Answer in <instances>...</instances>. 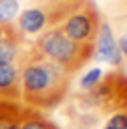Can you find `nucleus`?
<instances>
[{
	"label": "nucleus",
	"mask_w": 127,
	"mask_h": 129,
	"mask_svg": "<svg viewBox=\"0 0 127 129\" xmlns=\"http://www.w3.org/2000/svg\"><path fill=\"white\" fill-rule=\"evenodd\" d=\"M21 103L36 110H52L65 99L71 75L30 49L19 62Z\"/></svg>",
	"instance_id": "1"
},
{
	"label": "nucleus",
	"mask_w": 127,
	"mask_h": 129,
	"mask_svg": "<svg viewBox=\"0 0 127 129\" xmlns=\"http://www.w3.org/2000/svg\"><path fill=\"white\" fill-rule=\"evenodd\" d=\"M32 49L36 54L56 64L69 75L84 68V64H88L94 56V45H82L73 41L58 26H51L43 34H39Z\"/></svg>",
	"instance_id": "2"
},
{
	"label": "nucleus",
	"mask_w": 127,
	"mask_h": 129,
	"mask_svg": "<svg viewBox=\"0 0 127 129\" xmlns=\"http://www.w3.org/2000/svg\"><path fill=\"white\" fill-rule=\"evenodd\" d=\"M77 105L80 110H99L108 114L127 110V73L121 69L105 73L95 88L77 95Z\"/></svg>",
	"instance_id": "3"
},
{
	"label": "nucleus",
	"mask_w": 127,
	"mask_h": 129,
	"mask_svg": "<svg viewBox=\"0 0 127 129\" xmlns=\"http://www.w3.org/2000/svg\"><path fill=\"white\" fill-rule=\"evenodd\" d=\"M101 17L92 0H71L62 6L58 15V26L69 39L82 45H94Z\"/></svg>",
	"instance_id": "4"
},
{
	"label": "nucleus",
	"mask_w": 127,
	"mask_h": 129,
	"mask_svg": "<svg viewBox=\"0 0 127 129\" xmlns=\"http://www.w3.org/2000/svg\"><path fill=\"white\" fill-rule=\"evenodd\" d=\"M62 8V6H60ZM60 8L54 6H30L26 10H21L19 17L13 23V28L21 38H34L43 34L47 28L56 26L60 15Z\"/></svg>",
	"instance_id": "5"
},
{
	"label": "nucleus",
	"mask_w": 127,
	"mask_h": 129,
	"mask_svg": "<svg viewBox=\"0 0 127 129\" xmlns=\"http://www.w3.org/2000/svg\"><path fill=\"white\" fill-rule=\"evenodd\" d=\"M94 60L101 62V64H107L114 69H121L123 68V56L120 52V47H118V39L114 36V30L112 26L107 23V21H101L97 30V36H95L94 41Z\"/></svg>",
	"instance_id": "6"
},
{
	"label": "nucleus",
	"mask_w": 127,
	"mask_h": 129,
	"mask_svg": "<svg viewBox=\"0 0 127 129\" xmlns=\"http://www.w3.org/2000/svg\"><path fill=\"white\" fill-rule=\"evenodd\" d=\"M0 101L21 103V68L19 64L0 62Z\"/></svg>",
	"instance_id": "7"
},
{
	"label": "nucleus",
	"mask_w": 127,
	"mask_h": 129,
	"mask_svg": "<svg viewBox=\"0 0 127 129\" xmlns=\"http://www.w3.org/2000/svg\"><path fill=\"white\" fill-rule=\"evenodd\" d=\"M23 43L24 39L17 34V30L13 26L0 28V62L19 64L24 56Z\"/></svg>",
	"instance_id": "8"
},
{
	"label": "nucleus",
	"mask_w": 127,
	"mask_h": 129,
	"mask_svg": "<svg viewBox=\"0 0 127 129\" xmlns=\"http://www.w3.org/2000/svg\"><path fill=\"white\" fill-rule=\"evenodd\" d=\"M19 129H60L52 120L45 116V112L36 109H28L23 107V114H21V125Z\"/></svg>",
	"instance_id": "9"
},
{
	"label": "nucleus",
	"mask_w": 127,
	"mask_h": 129,
	"mask_svg": "<svg viewBox=\"0 0 127 129\" xmlns=\"http://www.w3.org/2000/svg\"><path fill=\"white\" fill-rule=\"evenodd\" d=\"M23 107L19 101H0V129H19Z\"/></svg>",
	"instance_id": "10"
},
{
	"label": "nucleus",
	"mask_w": 127,
	"mask_h": 129,
	"mask_svg": "<svg viewBox=\"0 0 127 129\" xmlns=\"http://www.w3.org/2000/svg\"><path fill=\"white\" fill-rule=\"evenodd\" d=\"M21 13V0H0V28L13 26Z\"/></svg>",
	"instance_id": "11"
},
{
	"label": "nucleus",
	"mask_w": 127,
	"mask_h": 129,
	"mask_svg": "<svg viewBox=\"0 0 127 129\" xmlns=\"http://www.w3.org/2000/svg\"><path fill=\"white\" fill-rule=\"evenodd\" d=\"M105 71L101 68H90L88 71H84V75L80 77V81H78V88H80V92H90L92 88H95L99 84V81L103 79Z\"/></svg>",
	"instance_id": "12"
},
{
	"label": "nucleus",
	"mask_w": 127,
	"mask_h": 129,
	"mask_svg": "<svg viewBox=\"0 0 127 129\" xmlns=\"http://www.w3.org/2000/svg\"><path fill=\"white\" fill-rule=\"evenodd\" d=\"M101 129H127V110H116L107 118Z\"/></svg>",
	"instance_id": "13"
},
{
	"label": "nucleus",
	"mask_w": 127,
	"mask_h": 129,
	"mask_svg": "<svg viewBox=\"0 0 127 129\" xmlns=\"http://www.w3.org/2000/svg\"><path fill=\"white\" fill-rule=\"evenodd\" d=\"M118 47H120V52L123 56V60H127V34H123L118 39Z\"/></svg>",
	"instance_id": "14"
},
{
	"label": "nucleus",
	"mask_w": 127,
	"mask_h": 129,
	"mask_svg": "<svg viewBox=\"0 0 127 129\" xmlns=\"http://www.w3.org/2000/svg\"><path fill=\"white\" fill-rule=\"evenodd\" d=\"M49 6H54V8H60V6H65V4H69L71 0H49Z\"/></svg>",
	"instance_id": "15"
},
{
	"label": "nucleus",
	"mask_w": 127,
	"mask_h": 129,
	"mask_svg": "<svg viewBox=\"0 0 127 129\" xmlns=\"http://www.w3.org/2000/svg\"><path fill=\"white\" fill-rule=\"evenodd\" d=\"M73 129H92V127H84V125H75Z\"/></svg>",
	"instance_id": "16"
}]
</instances>
